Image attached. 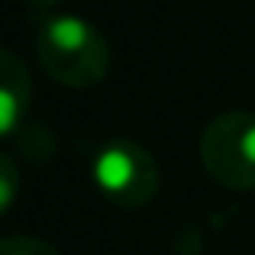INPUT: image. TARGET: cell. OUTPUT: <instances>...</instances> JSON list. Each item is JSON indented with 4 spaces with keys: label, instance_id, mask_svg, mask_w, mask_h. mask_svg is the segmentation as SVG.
Instances as JSON below:
<instances>
[{
    "label": "cell",
    "instance_id": "6da1fadb",
    "mask_svg": "<svg viewBox=\"0 0 255 255\" xmlns=\"http://www.w3.org/2000/svg\"><path fill=\"white\" fill-rule=\"evenodd\" d=\"M36 58L49 78L65 87H94L110 71V42L91 23L68 10L36 13Z\"/></svg>",
    "mask_w": 255,
    "mask_h": 255
},
{
    "label": "cell",
    "instance_id": "7a4b0ae2",
    "mask_svg": "<svg viewBox=\"0 0 255 255\" xmlns=\"http://www.w3.org/2000/svg\"><path fill=\"white\" fill-rule=\"evenodd\" d=\"M91 181L117 207L139 210L158 194L162 171L145 145L132 139H107L91 162Z\"/></svg>",
    "mask_w": 255,
    "mask_h": 255
},
{
    "label": "cell",
    "instance_id": "3957f363",
    "mask_svg": "<svg viewBox=\"0 0 255 255\" xmlns=\"http://www.w3.org/2000/svg\"><path fill=\"white\" fill-rule=\"evenodd\" d=\"M200 162L217 184L255 191V113L230 110L210 120L200 136Z\"/></svg>",
    "mask_w": 255,
    "mask_h": 255
},
{
    "label": "cell",
    "instance_id": "277c9868",
    "mask_svg": "<svg viewBox=\"0 0 255 255\" xmlns=\"http://www.w3.org/2000/svg\"><path fill=\"white\" fill-rule=\"evenodd\" d=\"M32 107V81L23 58L0 49V139L23 129Z\"/></svg>",
    "mask_w": 255,
    "mask_h": 255
},
{
    "label": "cell",
    "instance_id": "5b68a950",
    "mask_svg": "<svg viewBox=\"0 0 255 255\" xmlns=\"http://www.w3.org/2000/svg\"><path fill=\"white\" fill-rule=\"evenodd\" d=\"M19 184H23V178H19L16 162L0 152V217L13 210V204L19 197Z\"/></svg>",
    "mask_w": 255,
    "mask_h": 255
},
{
    "label": "cell",
    "instance_id": "8992f818",
    "mask_svg": "<svg viewBox=\"0 0 255 255\" xmlns=\"http://www.w3.org/2000/svg\"><path fill=\"white\" fill-rule=\"evenodd\" d=\"M0 255H62V252L39 236H3L0 239Z\"/></svg>",
    "mask_w": 255,
    "mask_h": 255
},
{
    "label": "cell",
    "instance_id": "52a82bcc",
    "mask_svg": "<svg viewBox=\"0 0 255 255\" xmlns=\"http://www.w3.org/2000/svg\"><path fill=\"white\" fill-rule=\"evenodd\" d=\"M26 3L32 6V13H55V10H62L65 0H26Z\"/></svg>",
    "mask_w": 255,
    "mask_h": 255
}]
</instances>
